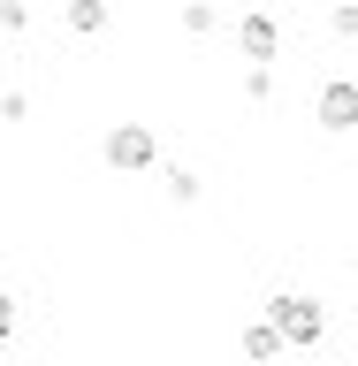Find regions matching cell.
<instances>
[{
  "instance_id": "6",
  "label": "cell",
  "mask_w": 358,
  "mask_h": 366,
  "mask_svg": "<svg viewBox=\"0 0 358 366\" xmlns=\"http://www.w3.org/2000/svg\"><path fill=\"white\" fill-rule=\"evenodd\" d=\"M61 23L76 31V39H99V31H107V0H69Z\"/></svg>"
},
{
  "instance_id": "10",
  "label": "cell",
  "mask_w": 358,
  "mask_h": 366,
  "mask_svg": "<svg viewBox=\"0 0 358 366\" xmlns=\"http://www.w3.org/2000/svg\"><path fill=\"white\" fill-rule=\"evenodd\" d=\"M328 31H336V39H358V0H336V8H328Z\"/></svg>"
},
{
  "instance_id": "7",
  "label": "cell",
  "mask_w": 358,
  "mask_h": 366,
  "mask_svg": "<svg viewBox=\"0 0 358 366\" xmlns=\"http://www.w3.org/2000/svg\"><path fill=\"white\" fill-rule=\"evenodd\" d=\"M176 16H183V31H191V39H214V31H222V8H214V0H183Z\"/></svg>"
},
{
  "instance_id": "4",
  "label": "cell",
  "mask_w": 358,
  "mask_h": 366,
  "mask_svg": "<svg viewBox=\"0 0 358 366\" xmlns=\"http://www.w3.org/2000/svg\"><path fill=\"white\" fill-rule=\"evenodd\" d=\"M229 39H237V54H244V61H282V23H274L267 8H244Z\"/></svg>"
},
{
  "instance_id": "9",
  "label": "cell",
  "mask_w": 358,
  "mask_h": 366,
  "mask_svg": "<svg viewBox=\"0 0 358 366\" xmlns=\"http://www.w3.org/2000/svg\"><path fill=\"white\" fill-rule=\"evenodd\" d=\"M244 99H274V61H244Z\"/></svg>"
},
{
  "instance_id": "11",
  "label": "cell",
  "mask_w": 358,
  "mask_h": 366,
  "mask_svg": "<svg viewBox=\"0 0 358 366\" xmlns=\"http://www.w3.org/2000/svg\"><path fill=\"white\" fill-rule=\"evenodd\" d=\"M0 23H8V39H23V31H31V8H23V0H8V8H0Z\"/></svg>"
},
{
  "instance_id": "2",
  "label": "cell",
  "mask_w": 358,
  "mask_h": 366,
  "mask_svg": "<svg viewBox=\"0 0 358 366\" xmlns=\"http://www.w3.org/2000/svg\"><path fill=\"white\" fill-rule=\"evenodd\" d=\"M267 313H274V328L290 336V351H313V343L328 336V305H320V297H305V290H274Z\"/></svg>"
},
{
  "instance_id": "5",
  "label": "cell",
  "mask_w": 358,
  "mask_h": 366,
  "mask_svg": "<svg viewBox=\"0 0 358 366\" xmlns=\"http://www.w3.org/2000/svg\"><path fill=\"white\" fill-rule=\"evenodd\" d=\"M237 343H244V359H274V351H290V336L274 328V313H267V320H252V328H244Z\"/></svg>"
},
{
  "instance_id": "3",
  "label": "cell",
  "mask_w": 358,
  "mask_h": 366,
  "mask_svg": "<svg viewBox=\"0 0 358 366\" xmlns=\"http://www.w3.org/2000/svg\"><path fill=\"white\" fill-rule=\"evenodd\" d=\"M313 122H320L328 137H351V130H358V84H351V76H328V84H320Z\"/></svg>"
},
{
  "instance_id": "8",
  "label": "cell",
  "mask_w": 358,
  "mask_h": 366,
  "mask_svg": "<svg viewBox=\"0 0 358 366\" xmlns=\"http://www.w3.org/2000/svg\"><path fill=\"white\" fill-rule=\"evenodd\" d=\"M199 191H206V183L191 176L183 160H168V199H176V206H199Z\"/></svg>"
},
{
  "instance_id": "1",
  "label": "cell",
  "mask_w": 358,
  "mask_h": 366,
  "mask_svg": "<svg viewBox=\"0 0 358 366\" xmlns=\"http://www.w3.org/2000/svg\"><path fill=\"white\" fill-rule=\"evenodd\" d=\"M99 160H107L114 176H145V168H160V137L145 130V122H107Z\"/></svg>"
},
{
  "instance_id": "12",
  "label": "cell",
  "mask_w": 358,
  "mask_h": 366,
  "mask_svg": "<svg viewBox=\"0 0 358 366\" xmlns=\"http://www.w3.org/2000/svg\"><path fill=\"white\" fill-rule=\"evenodd\" d=\"M0 114H8V122H31V99H23V84H8V99H0Z\"/></svg>"
}]
</instances>
